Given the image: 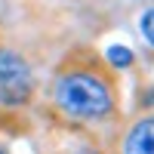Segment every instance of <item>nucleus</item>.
<instances>
[{
  "instance_id": "obj_4",
  "label": "nucleus",
  "mask_w": 154,
  "mask_h": 154,
  "mask_svg": "<svg viewBox=\"0 0 154 154\" xmlns=\"http://www.w3.org/2000/svg\"><path fill=\"white\" fill-rule=\"evenodd\" d=\"M108 59H111V65H117V68L133 65V53H130L126 46H111V49H108Z\"/></svg>"
},
{
  "instance_id": "obj_5",
  "label": "nucleus",
  "mask_w": 154,
  "mask_h": 154,
  "mask_svg": "<svg viewBox=\"0 0 154 154\" xmlns=\"http://www.w3.org/2000/svg\"><path fill=\"white\" fill-rule=\"evenodd\" d=\"M139 25H142V34H145V40L154 46V9H148L145 16H142V22H139Z\"/></svg>"
},
{
  "instance_id": "obj_2",
  "label": "nucleus",
  "mask_w": 154,
  "mask_h": 154,
  "mask_svg": "<svg viewBox=\"0 0 154 154\" xmlns=\"http://www.w3.org/2000/svg\"><path fill=\"white\" fill-rule=\"evenodd\" d=\"M31 68L22 56L0 49V102L3 105H22L31 96Z\"/></svg>"
},
{
  "instance_id": "obj_1",
  "label": "nucleus",
  "mask_w": 154,
  "mask_h": 154,
  "mask_svg": "<svg viewBox=\"0 0 154 154\" xmlns=\"http://www.w3.org/2000/svg\"><path fill=\"white\" fill-rule=\"evenodd\" d=\"M56 102L62 105V111L71 117H105L111 111V93L105 80H99L96 74H65L56 86Z\"/></svg>"
},
{
  "instance_id": "obj_3",
  "label": "nucleus",
  "mask_w": 154,
  "mask_h": 154,
  "mask_svg": "<svg viewBox=\"0 0 154 154\" xmlns=\"http://www.w3.org/2000/svg\"><path fill=\"white\" fill-rule=\"evenodd\" d=\"M126 154H154V117L139 120L126 139Z\"/></svg>"
},
{
  "instance_id": "obj_6",
  "label": "nucleus",
  "mask_w": 154,
  "mask_h": 154,
  "mask_svg": "<svg viewBox=\"0 0 154 154\" xmlns=\"http://www.w3.org/2000/svg\"><path fill=\"white\" fill-rule=\"evenodd\" d=\"M0 154H3V148H0Z\"/></svg>"
}]
</instances>
